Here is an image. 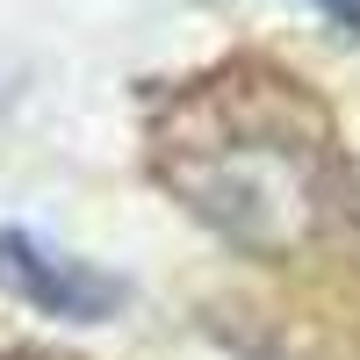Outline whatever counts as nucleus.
<instances>
[{
  "mask_svg": "<svg viewBox=\"0 0 360 360\" xmlns=\"http://www.w3.org/2000/svg\"><path fill=\"white\" fill-rule=\"evenodd\" d=\"M0 288L22 295L29 310L72 317V324H94V317H108L115 303H123V281H108V274H94V266L37 245L29 231H0Z\"/></svg>",
  "mask_w": 360,
  "mask_h": 360,
  "instance_id": "nucleus-1",
  "label": "nucleus"
},
{
  "mask_svg": "<svg viewBox=\"0 0 360 360\" xmlns=\"http://www.w3.org/2000/svg\"><path fill=\"white\" fill-rule=\"evenodd\" d=\"M324 8H332V15H353V22H360V0H324Z\"/></svg>",
  "mask_w": 360,
  "mask_h": 360,
  "instance_id": "nucleus-2",
  "label": "nucleus"
}]
</instances>
